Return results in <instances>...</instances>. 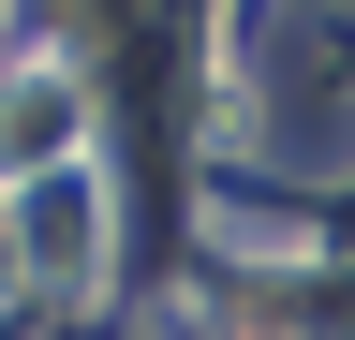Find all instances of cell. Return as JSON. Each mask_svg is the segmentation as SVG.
Returning <instances> with one entry per match:
<instances>
[{
  "label": "cell",
  "mask_w": 355,
  "mask_h": 340,
  "mask_svg": "<svg viewBox=\"0 0 355 340\" xmlns=\"http://www.w3.org/2000/svg\"><path fill=\"white\" fill-rule=\"evenodd\" d=\"M0 148H15V163H60L74 148V74H15V89H0Z\"/></svg>",
  "instance_id": "6da1fadb"
}]
</instances>
